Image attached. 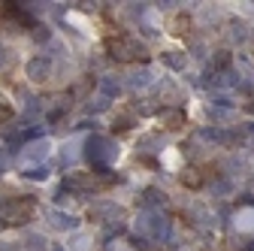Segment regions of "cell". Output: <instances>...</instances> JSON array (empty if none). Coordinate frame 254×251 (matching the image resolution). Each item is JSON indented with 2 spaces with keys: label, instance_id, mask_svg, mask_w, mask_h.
<instances>
[{
  "label": "cell",
  "instance_id": "1",
  "mask_svg": "<svg viewBox=\"0 0 254 251\" xmlns=\"http://www.w3.org/2000/svg\"><path fill=\"white\" fill-rule=\"evenodd\" d=\"M106 55L121 61V64H145L148 61V49L133 37H109L106 40Z\"/></svg>",
  "mask_w": 254,
  "mask_h": 251
},
{
  "label": "cell",
  "instance_id": "2",
  "mask_svg": "<svg viewBox=\"0 0 254 251\" xmlns=\"http://www.w3.org/2000/svg\"><path fill=\"white\" fill-rule=\"evenodd\" d=\"M30 215H34V200H30V197L3 200V203H0V224H6V227H21V224H27Z\"/></svg>",
  "mask_w": 254,
  "mask_h": 251
},
{
  "label": "cell",
  "instance_id": "3",
  "mask_svg": "<svg viewBox=\"0 0 254 251\" xmlns=\"http://www.w3.org/2000/svg\"><path fill=\"white\" fill-rule=\"evenodd\" d=\"M100 185L103 182L91 173H67L64 176V191H70V194H91V191H97Z\"/></svg>",
  "mask_w": 254,
  "mask_h": 251
},
{
  "label": "cell",
  "instance_id": "4",
  "mask_svg": "<svg viewBox=\"0 0 254 251\" xmlns=\"http://www.w3.org/2000/svg\"><path fill=\"white\" fill-rule=\"evenodd\" d=\"M112 142L109 139H103V136H94V139H88V161L97 167V170H103L109 161H112Z\"/></svg>",
  "mask_w": 254,
  "mask_h": 251
},
{
  "label": "cell",
  "instance_id": "5",
  "mask_svg": "<svg viewBox=\"0 0 254 251\" xmlns=\"http://www.w3.org/2000/svg\"><path fill=\"white\" fill-rule=\"evenodd\" d=\"M157 115H161V124H164L167 130H173V133H176V130H185V127H188V115H185V109H179V106L161 109Z\"/></svg>",
  "mask_w": 254,
  "mask_h": 251
},
{
  "label": "cell",
  "instance_id": "6",
  "mask_svg": "<svg viewBox=\"0 0 254 251\" xmlns=\"http://www.w3.org/2000/svg\"><path fill=\"white\" fill-rule=\"evenodd\" d=\"M49 73H52V64H49L46 55H37V58L27 61V79L30 82H43V79H49Z\"/></svg>",
  "mask_w": 254,
  "mask_h": 251
},
{
  "label": "cell",
  "instance_id": "7",
  "mask_svg": "<svg viewBox=\"0 0 254 251\" xmlns=\"http://www.w3.org/2000/svg\"><path fill=\"white\" fill-rule=\"evenodd\" d=\"M182 185H185V188H190V191H197V188H203V185H206V179H203V170H197V167H188V170L182 173Z\"/></svg>",
  "mask_w": 254,
  "mask_h": 251
},
{
  "label": "cell",
  "instance_id": "8",
  "mask_svg": "<svg viewBox=\"0 0 254 251\" xmlns=\"http://www.w3.org/2000/svg\"><path fill=\"white\" fill-rule=\"evenodd\" d=\"M230 52L227 49H218V52H212V61H209V64H212V73H224L227 67H230Z\"/></svg>",
  "mask_w": 254,
  "mask_h": 251
},
{
  "label": "cell",
  "instance_id": "9",
  "mask_svg": "<svg viewBox=\"0 0 254 251\" xmlns=\"http://www.w3.org/2000/svg\"><path fill=\"white\" fill-rule=\"evenodd\" d=\"M164 67H170V70L182 73V70L188 67V58H185V52H164Z\"/></svg>",
  "mask_w": 254,
  "mask_h": 251
},
{
  "label": "cell",
  "instance_id": "10",
  "mask_svg": "<svg viewBox=\"0 0 254 251\" xmlns=\"http://www.w3.org/2000/svg\"><path fill=\"white\" fill-rule=\"evenodd\" d=\"M190 27H194L190 15H185V12H182V15H176V18H173V34H176V37H188V34H190Z\"/></svg>",
  "mask_w": 254,
  "mask_h": 251
},
{
  "label": "cell",
  "instance_id": "11",
  "mask_svg": "<svg viewBox=\"0 0 254 251\" xmlns=\"http://www.w3.org/2000/svg\"><path fill=\"white\" fill-rule=\"evenodd\" d=\"M161 97H164V100H167V97H170V100H173V103H179V100H182V91H179V88H176V85H173V82H170V79H167V82H164V85H161Z\"/></svg>",
  "mask_w": 254,
  "mask_h": 251
},
{
  "label": "cell",
  "instance_id": "12",
  "mask_svg": "<svg viewBox=\"0 0 254 251\" xmlns=\"http://www.w3.org/2000/svg\"><path fill=\"white\" fill-rule=\"evenodd\" d=\"M133 127V118L130 115H118L115 121H112V133H127Z\"/></svg>",
  "mask_w": 254,
  "mask_h": 251
},
{
  "label": "cell",
  "instance_id": "13",
  "mask_svg": "<svg viewBox=\"0 0 254 251\" xmlns=\"http://www.w3.org/2000/svg\"><path fill=\"white\" fill-rule=\"evenodd\" d=\"M27 151H30V158H34V161H43V151L49 154V142H43V139H40V142H34V145H30Z\"/></svg>",
  "mask_w": 254,
  "mask_h": 251
},
{
  "label": "cell",
  "instance_id": "14",
  "mask_svg": "<svg viewBox=\"0 0 254 251\" xmlns=\"http://www.w3.org/2000/svg\"><path fill=\"white\" fill-rule=\"evenodd\" d=\"M142 197H145V203H148V206H161V203H164V194L157 191V188H148Z\"/></svg>",
  "mask_w": 254,
  "mask_h": 251
},
{
  "label": "cell",
  "instance_id": "15",
  "mask_svg": "<svg viewBox=\"0 0 254 251\" xmlns=\"http://www.w3.org/2000/svg\"><path fill=\"white\" fill-rule=\"evenodd\" d=\"M52 221L58 230H67V227H76V218H67V215H52Z\"/></svg>",
  "mask_w": 254,
  "mask_h": 251
},
{
  "label": "cell",
  "instance_id": "16",
  "mask_svg": "<svg viewBox=\"0 0 254 251\" xmlns=\"http://www.w3.org/2000/svg\"><path fill=\"white\" fill-rule=\"evenodd\" d=\"M145 85H151V73H148V70H145V73L130 76V88H145Z\"/></svg>",
  "mask_w": 254,
  "mask_h": 251
},
{
  "label": "cell",
  "instance_id": "17",
  "mask_svg": "<svg viewBox=\"0 0 254 251\" xmlns=\"http://www.w3.org/2000/svg\"><path fill=\"white\" fill-rule=\"evenodd\" d=\"M245 37H248V30H245V24H230V40H233V43H236V40L242 43Z\"/></svg>",
  "mask_w": 254,
  "mask_h": 251
},
{
  "label": "cell",
  "instance_id": "18",
  "mask_svg": "<svg viewBox=\"0 0 254 251\" xmlns=\"http://www.w3.org/2000/svg\"><path fill=\"white\" fill-rule=\"evenodd\" d=\"M46 167H34V170H27V179H46Z\"/></svg>",
  "mask_w": 254,
  "mask_h": 251
},
{
  "label": "cell",
  "instance_id": "19",
  "mask_svg": "<svg viewBox=\"0 0 254 251\" xmlns=\"http://www.w3.org/2000/svg\"><path fill=\"white\" fill-rule=\"evenodd\" d=\"M46 248V239H40V236H30V251H43Z\"/></svg>",
  "mask_w": 254,
  "mask_h": 251
},
{
  "label": "cell",
  "instance_id": "20",
  "mask_svg": "<svg viewBox=\"0 0 254 251\" xmlns=\"http://www.w3.org/2000/svg\"><path fill=\"white\" fill-rule=\"evenodd\" d=\"M9 118H12V109L0 103V124H3V121H9Z\"/></svg>",
  "mask_w": 254,
  "mask_h": 251
},
{
  "label": "cell",
  "instance_id": "21",
  "mask_svg": "<svg viewBox=\"0 0 254 251\" xmlns=\"http://www.w3.org/2000/svg\"><path fill=\"white\" fill-rule=\"evenodd\" d=\"M6 170V154H0V173Z\"/></svg>",
  "mask_w": 254,
  "mask_h": 251
},
{
  "label": "cell",
  "instance_id": "22",
  "mask_svg": "<svg viewBox=\"0 0 254 251\" xmlns=\"http://www.w3.org/2000/svg\"><path fill=\"white\" fill-rule=\"evenodd\" d=\"M245 109H248V112H251V115H254V100H251V103H248V106H245Z\"/></svg>",
  "mask_w": 254,
  "mask_h": 251
}]
</instances>
